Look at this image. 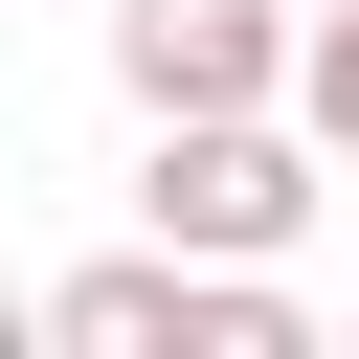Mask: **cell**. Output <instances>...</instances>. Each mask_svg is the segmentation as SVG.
Instances as JSON below:
<instances>
[{"instance_id": "3", "label": "cell", "mask_w": 359, "mask_h": 359, "mask_svg": "<svg viewBox=\"0 0 359 359\" xmlns=\"http://www.w3.org/2000/svg\"><path fill=\"white\" fill-rule=\"evenodd\" d=\"M67 359H202V247H135V269H67L45 292Z\"/></svg>"}, {"instance_id": "4", "label": "cell", "mask_w": 359, "mask_h": 359, "mask_svg": "<svg viewBox=\"0 0 359 359\" xmlns=\"http://www.w3.org/2000/svg\"><path fill=\"white\" fill-rule=\"evenodd\" d=\"M292 112H314V135L359 157V0H314V67H292Z\"/></svg>"}, {"instance_id": "1", "label": "cell", "mask_w": 359, "mask_h": 359, "mask_svg": "<svg viewBox=\"0 0 359 359\" xmlns=\"http://www.w3.org/2000/svg\"><path fill=\"white\" fill-rule=\"evenodd\" d=\"M337 157V135H314ZM314 157L269 135V112H157V180H135V224L157 247H202V269H292V224H314Z\"/></svg>"}, {"instance_id": "2", "label": "cell", "mask_w": 359, "mask_h": 359, "mask_svg": "<svg viewBox=\"0 0 359 359\" xmlns=\"http://www.w3.org/2000/svg\"><path fill=\"white\" fill-rule=\"evenodd\" d=\"M112 67H135V112H292L314 0H112Z\"/></svg>"}]
</instances>
